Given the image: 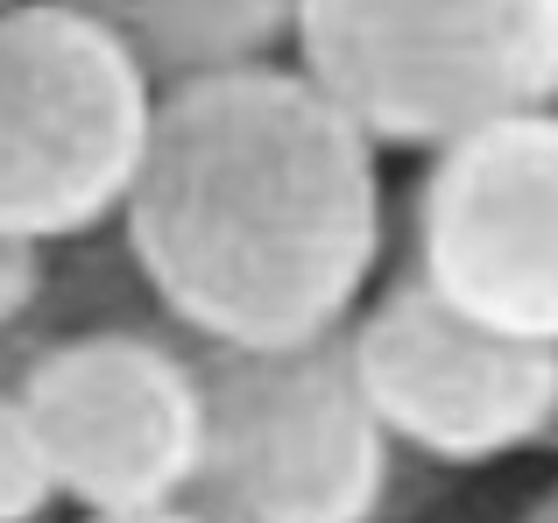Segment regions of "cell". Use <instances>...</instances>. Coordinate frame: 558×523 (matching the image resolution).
<instances>
[{
    "label": "cell",
    "mask_w": 558,
    "mask_h": 523,
    "mask_svg": "<svg viewBox=\"0 0 558 523\" xmlns=\"http://www.w3.org/2000/svg\"><path fill=\"white\" fill-rule=\"evenodd\" d=\"M121 248L149 312L198 346L340 340L389 255L381 149L298 57L163 85Z\"/></svg>",
    "instance_id": "obj_1"
},
{
    "label": "cell",
    "mask_w": 558,
    "mask_h": 523,
    "mask_svg": "<svg viewBox=\"0 0 558 523\" xmlns=\"http://www.w3.org/2000/svg\"><path fill=\"white\" fill-rule=\"evenodd\" d=\"M290 50L375 149L438 156L558 107V0H298Z\"/></svg>",
    "instance_id": "obj_2"
},
{
    "label": "cell",
    "mask_w": 558,
    "mask_h": 523,
    "mask_svg": "<svg viewBox=\"0 0 558 523\" xmlns=\"http://www.w3.org/2000/svg\"><path fill=\"white\" fill-rule=\"evenodd\" d=\"M156 71L71 0L0 8V234L36 248L121 227L149 163Z\"/></svg>",
    "instance_id": "obj_3"
},
{
    "label": "cell",
    "mask_w": 558,
    "mask_h": 523,
    "mask_svg": "<svg viewBox=\"0 0 558 523\" xmlns=\"http://www.w3.org/2000/svg\"><path fill=\"white\" fill-rule=\"evenodd\" d=\"M205 382V474L184 510L205 523H375L396 446L347 361V332L283 354L191 340Z\"/></svg>",
    "instance_id": "obj_4"
},
{
    "label": "cell",
    "mask_w": 558,
    "mask_h": 523,
    "mask_svg": "<svg viewBox=\"0 0 558 523\" xmlns=\"http://www.w3.org/2000/svg\"><path fill=\"white\" fill-rule=\"evenodd\" d=\"M64 502L85 516L178 510L205 474V382L163 318L71 326L36 346L22 382Z\"/></svg>",
    "instance_id": "obj_5"
},
{
    "label": "cell",
    "mask_w": 558,
    "mask_h": 523,
    "mask_svg": "<svg viewBox=\"0 0 558 523\" xmlns=\"http://www.w3.org/2000/svg\"><path fill=\"white\" fill-rule=\"evenodd\" d=\"M410 276L502 340L558 346V107L509 113L424 156Z\"/></svg>",
    "instance_id": "obj_6"
},
{
    "label": "cell",
    "mask_w": 558,
    "mask_h": 523,
    "mask_svg": "<svg viewBox=\"0 0 558 523\" xmlns=\"http://www.w3.org/2000/svg\"><path fill=\"white\" fill-rule=\"evenodd\" d=\"M347 361L389 446L432 467H495L551 439L558 346H523L438 304L410 269L361 304Z\"/></svg>",
    "instance_id": "obj_7"
},
{
    "label": "cell",
    "mask_w": 558,
    "mask_h": 523,
    "mask_svg": "<svg viewBox=\"0 0 558 523\" xmlns=\"http://www.w3.org/2000/svg\"><path fill=\"white\" fill-rule=\"evenodd\" d=\"M71 8L99 14L156 71V85L269 64L298 36V0H71Z\"/></svg>",
    "instance_id": "obj_8"
},
{
    "label": "cell",
    "mask_w": 558,
    "mask_h": 523,
    "mask_svg": "<svg viewBox=\"0 0 558 523\" xmlns=\"http://www.w3.org/2000/svg\"><path fill=\"white\" fill-rule=\"evenodd\" d=\"M57 502L64 488H57L50 446H43L22 389H0V523H43Z\"/></svg>",
    "instance_id": "obj_9"
},
{
    "label": "cell",
    "mask_w": 558,
    "mask_h": 523,
    "mask_svg": "<svg viewBox=\"0 0 558 523\" xmlns=\"http://www.w3.org/2000/svg\"><path fill=\"white\" fill-rule=\"evenodd\" d=\"M50 290H57L50 248L0 234V332H36V318H43V304H50Z\"/></svg>",
    "instance_id": "obj_10"
},
{
    "label": "cell",
    "mask_w": 558,
    "mask_h": 523,
    "mask_svg": "<svg viewBox=\"0 0 558 523\" xmlns=\"http://www.w3.org/2000/svg\"><path fill=\"white\" fill-rule=\"evenodd\" d=\"M43 340H50V332H0V389H14V382H22V375H28V361H36V346Z\"/></svg>",
    "instance_id": "obj_11"
},
{
    "label": "cell",
    "mask_w": 558,
    "mask_h": 523,
    "mask_svg": "<svg viewBox=\"0 0 558 523\" xmlns=\"http://www.w3.org/2000/svg\"><path fill=\"white\" fill-rule=\"evenodd\" d=\"M85 523H205L198 510H184V502H178V510H135V516H85Z\"/></svg>",
    "instance_id": "obj_12"
},
{
    "label": "cell",
    "mask_w": 558,
    "mask_h": 523,
    "mask_svg": "<svg viewBox=\"0 0 558 523\" xmlns=\"http://www.w3.org/2000/svg\"><path fill=\"white\" fill-rule=\"evenodd\" d=\"M517 523H558V482L545 488V496H531V510H523Z\"/></svg>",
    "instance_id": "obj_13"
},
{
    "label": "cell",
    "mask_w": 558,
    "mask_h": 523,
    "mask_svg": "<svg viewBox=\"0 0 558 523\" xmlns=\"http://www.w3.org/2000/svg\"><path fill=\"white\" fill-rule=\"evenodd\" d=\"M545 453H558V425H551V439H545Z\"/></svg>",
    "instance_id": "obj_14"
},
{
    "label": "cell",
    "mask_w": 558,
    "mask_h": 523,
    "mask_svg": "<svg viewBox=\"0 0 558 523\" xmlns=\"http://www.w3.org/2000/svg\"><path fill=\"white\" fill-rule=\"evenodd\" d=\"M0 8H22V0H0Z\"/></svg>",
    "instance_id": "obj_15"
}]
</instances>
